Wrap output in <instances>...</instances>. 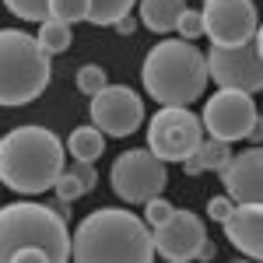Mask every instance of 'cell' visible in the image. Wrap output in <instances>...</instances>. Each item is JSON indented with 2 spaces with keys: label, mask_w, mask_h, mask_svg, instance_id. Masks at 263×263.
<instances>
[{
  "label": "cell",
  "mask_w": 263,
  "mask_h": 263,
  "mask_svg": "<svg viewBox=\"0 0 263 263\" xmlns=\"http://www.w3.org/2000/svg\"><path fill=\"white\" fill-rule=\"evenodd\" d=\"M203 141V126L197 112H190L186 105H162L151 123H147V151L155 158L168 162H182L190 151H197Z\"/></svg>",
  "instance_id": "cell-8"
},
{
  "label": "cell",
  "mask_w": 263,
  "mask_h": 263,
  "mask_svg": "<svg viewBox=\"0 0 263 263\" xmlns=\"http://www.w3.org/2000/svg\"><path fill=\"white\" fill-rule=\"evenodd\" d=\"M105 84H109V78H105V70L95 67V63H84L81 70H78V91L88 95V99H91V95H99Z\"/></svg>",
  "instance_id": "cell-23"
},
{
  "label": "cell",
  "mask_w": 263,
  "mask_h": 263,
  "mask_svg": "<svg viewBox=\"0 0 263 263\" xmlns=\"http://www.w3.org/2000/svg\"><path fill=\"white\" fill-rule=\"evenodd\" d=\"M200 158H203V172H221L232 162V144L224 141H200Z\"/></svg>",
  "instance_id": "cell-19"
},
{
  "label": "cell",
  "mask_w": 263,
  "mask_h": 263,
  "mask_svg": "<svg viewBox=\"0 0 263 263\" xmlns=\"http://www.w3.org/2000/svg\"><path fill=\"white\" fill-rule=\"evenodd\" d=\"M218 256V249H214V242L211 239H203V246H200V253H197V260H203V263H211Z\"/></svg>",
  "instance_id": "cell-29"
},
{
  "label": "cell",
  "mask_w": 263,
  "mask_h": 263,
  "mask_svg": "<svg viewBox=\"0 0 263 263\" xmlns=\"http://www.w3.org/2000/svg\"><path fill=\"white\" fill-rule=\"evenodd\" d=\"M63 168V144L46 126H14L0 137V182L21 193L39 197L53 190Z\"/></svg>",
  "instance_id": "cell-2"
},
{
  "label": "cell",
  "mask_w": 263,
  "mask_h": 263,
  "mask_svg": "<svg viewBox=\"0 0 263 263\" xmlns=\"http://www.w3.org/2000/svg\"><path fill=\"white\" fill-rule=\"evenodd\" d=\"M232 207H235V200L228 197V193H221V197H211V203H207V218L214 224H221L228 214H232Z\"/></svg>",
  "instance_id": "cell-26"
},
{
  "label": "cell",
  "mask_w": 263,
  "mask_h": 263,
  "mask_svg": "<svg viewBox=\"0 0 263 263\" xmlns=\"http://www.w3.org/2000/svg\"><path fill=\"white\" fill-rule=\"evenodd\" d=\"M137 0H88V21L99 28H112V21L126 18Z\"/></svg>",
  "instance_id": "cell-17"
},
{
  "label": "cell",
  "mask_w": 263,
  "mask_h": 263,
  "mask_svg": "<svg viewBox=\"0 0 263 263\" xmlns=\"http://www.w3.org/2000/svg\"><path fill=\"white\" fill-rule=\"evenodd\" d=\"M218 176H221V182H224V193L235 203L260 200L263 197V151L253 144L249 151L232 155V162L224 165Z\"/></svg>",
  "instance_id": "cell-13"
},
{
  "label": "cell",
  "mask_w": 263,
  "mask_h": 263,
  "mask_svg": "<svg viewBox=\"0 0 263 263\" xmlns=\"http://www.w3.org/2000/svg\"><path fill=\"white\" fill-rule=\"evenodd\" d=\"M176 32H179L186 42H193V39H200L203 35V21H200V11H193V7H186L179 14V21H176Z\"/></svg>",
  "instance_id": "cell-24"
},
{
  "label": "cell",
  "mask_w": 263,
  "mask_h": 263,
  "mask_svg": "<svg viewBox=\"0 0 263 263\" xmlns=\"http://www.w3.org/2000/svg\"><path fill=\"white\" fill-rule=\"evenodd\" d=\"M39 46L46 49V57H60L63 49H70V42H74V35H70V25H63V21H53L46 18L39 25Z\"/></svg>",
  "instance_id": "cell-18"
},
{
  "label": "cell",
  "mask_w": 263,
  "mask_h": 263,
  "mask_svg": "<svg viewBox=\"0 0 263 263\" xmlns=\"http://www.w3.org/2000/svg\"><path fill=\"white\" fill-rule=\"evenodd\" d=\"M49 18L63 25L88 21V0H49Z\"/></svg>",
  "instance_id": "cell-20"
},
{
  "label": "cell",
  "mask_w": 263,
  "mask_h": 263,
  "mask_svg": "<svg viewBox=\"0 0 263 263\" xmlns=\"http://www.w3.org/2000/svg\"><path fill=\"white\" fill-rule=\"evenodd\" d=\"M186 11V0H141V25L155 35L176 32V21Z\"/></svg>",
  "instance_id": "cell-15"
},
{
  "label": "cell",
  "mask_w": 263,
  "mask_h": 263,
  "mask_svg": "<svg viewBox=\"0 0 263 263\" xmlns=\"http://www.w3.org/2000/svg\"><path fill=\"white\" fill-rule=\"evenodd\" d=\"M256 123H260V112H256L253 95L235 91V88H221L218 95H211L200 116L203 134H211L214 141H224V144L249 137V130Z\"/></svg>",
  "instance_id": "cell-9"
},
{
  "label": "cell",
  "mask_w": 263,
  "mask_h": 263,
  "mask_svg": "<svg viewBox=\"0 0 263 263\" xmlns=\"http://www.w3.org/2000/svg\"><path fill=\"white\" fill-rule=\"evenodd\" d=\"M224 239L242 253L246 260H263V207L260 200L235 203L232 214L221 221Z\"/></svg>",
  "instance_id": "cell-14"
},
{
  "label": "cell",
  "mask_w": 263,
  "mask_h": 263,
  "mask_svg": "<svg viewBox=\"0 0 263 263\" xmlns=\"http://www.w3.org/2000/svg\"><path fill=\"white\" fill-rule=\"evenodd\" d=\"M67 151L74 155V162H88L95 165L105 155V134L99 126H78L70 137H67Z\"/></svg>",
  "instance_id": "cell-16"
},
{
  "label": "cell",
  "mask_w": 263,
  "mask_h": 263,
  "mask_svg": "<svg viewBox=\"0 0 263 263\" xmlns=\"http://www.w3.org/2000/svg\"><path fill=\"white\" fill-rule=\"evenodd\" d=\"M144 123V102L126 84H105L99 95H91V126H99L105 137H130Z\"/></svg>",
  "instance_id": "cell-11"
},
{
  "label": "cell",
  "mask_w": 263,
  "mask_h": 263,
  "mask_svg": "<svg viewBox=\"0 0 263 263\" xmlns=\"http://www.w3.org/2000/svg\"><path fill=\"white\" fill-rule=\"evenodd\" d=\"M172 211H176V207H172V203L158 193V197H151V200L144 203V224H147V228H158V224H162Z\"/></svg>",
  "instance_id": "cell-25"
},
{
  "label": "cell",
  "mask_w": 263,
  "mask_h": 263,
  "mask_svg": "<svg viewBox=\"0 0 263 263\" xmlns=\"http://www.w3.org/2000/svg\"><path fill=\"white\" fill-rule=\"evenodd\" d=\"M141 84L158 105H193L207 91L203 53L186 39H162L144 57Z\"/></svg>",
  "instance_id": "cell-3"
},
{
  "label": "cell",
  "mask_w": 263,
  "mask_h": 263,
  "mask_svg": "<svg viewBox=\"0 0 263 263\" xmlns=\"http://www.w3.org/2000/svg\"><path fill=\"white\" fill-rule=\"evenodd\" d=\"M203 35L214 46H242L260 28L253 0H203Z\"/></svg>",
  "instance_id": "cell-10"
},
{
  "label": "cell",
  "mask_w": 263,
  "mask_h": 263,
  "mask_svg": "<svg viewBox=\"0 0 263 263\" xmlns=\"http://www.w3.org/2000/svg\"><path fill=\"white\" fill-rule=\"evenodd\" d=\"M112 28H116V32H120V35H134V32H137V28H141V25H137V18H134V14H126V18L112 21Z\"/></svg>",
  "instance_id": "cell-28"
},
{
  "label": "cell",
  "mask_w": 263,
  "mask_h": 263,
  "mask_svg": "<svg viewBox=\"0 0 263 263\" xmlns=\"http://www.w3.org/2000/svg\"><path fill=\"white\" fill-rule=\"evenodd\" d=\"M25 246L42 249L49 256V263L70 260L67 221L53 207L35 200H14L7 207H0V263H11V256Z\"/></svg>",
  "instance_id": "cell-4"
},
{
  "label": "cell",
  "mask_w": 263,
  "mask_h": 263,
  "mask_svg": "<svg viewBox=\"0 0 263 263\" xmlns=\"http://www.w3.org/2000/svg\"><path fill=\"white\" fill-rule=\"evenodd\" d=\"M207 228L197 218V211H172L158 228H151V242H155V256L168 263H190L197 260Z\"/></svg>",
  "instance_id": "cell-12"
},
{
  "label": "cell",
  "mask_w": 263,
  "mask_h": 263,
  "mask_svg": "<svg viewBox=\"0 0 263 263\" xmlns=\"http://www.w3.org/2000/svg\"><path fill=\"white\" fill-rule=\"evenodd\" d=\"M4 7L21 21H46L49 18V0H4Z\"/></svg>",
  "instance_id": "cell-21"
},
{
  "label": "cell",
  "mask_w": 263,
  "mask_h": 263,
  "mask_svg": "<svg viewBox=\"0 0 263 263\" xmlns=\"http://www.w3.org/2000/svg\"><path fill=\"white\" fill-rule=\"evenodd\" d=\"M70 260L78 263H151L155 242L151 228L123 211V207H99L84 218L70 235Z\"/></svg>",
  "instance_id": "cell-1"
},
{
  "label": "cell",
  "mask_w": 263,
  "mask_h": 263,
  "mask_svg": "<svg viewBox=\"0 0 263 263\" xmlns=\"http://www.w3.org/2000/svg\"><path fill=\"white\" fill-rule=\"evenodd\" d=\"M49 57L35 35L21 28H0V105L18 109L49 88Z\"/></svg>",
  "instance_id": "cell-5"
},
{
  "label": "cell",
  "mask_w": 263,
  "mask_h": 263,
  "mask_svg": "<svg viewBox=\"0 0 263 263\" xmlns=\"http://www.w3.org/2000/svg\"><path fill=\"white\" fill-rule=\"evenodd\" d=\"M168 182L165 162L155 158L147 147H130L109 168V186L123 203H147L151 197H158Z\"/></svg>",
  "instance_id": "cell-7"
},
{
  "label": "cell",
  "mask_w": 263,
  "mask_h": 263,
  "mask_svg": "<svg viewBox=\"0 0 263 263\" xmlns=\"http://www.w3.org/2000/svg\"><path fill=\"white\" fill-rule=\"evenodd\" d=\"M28 260H35V263H49V256H46L42 249H35V246H25V249H18V253L11 256V263H28Z\"/></svg>",
  "instance_id": "cell-27"
},
{
  "label": "cell",
  "mask_w": 263,
  "mask_h": 263,
  "mask_svg": "<svg viewBox=\"0 0 263 263\" xmlns=\"http://www.w3.org/2000/svg\"><path fill=\"white\" fill-rule=\"evenodd\" d=\"M203 63L207 81L256 95L263 88V32L256 28L253 39L242 46H211V53H203Z\"/></svg>",
  "instance_id": "cell-6"
},
{
  "label": "cell",
  "mask_w": 263,
  "mask_h": 263,
  "mask_svg": "<svg viewBox=\"0 0 263 263\" xmlns=\"http://www.w3.org/2000/svg\"><path fill=\"white\" fill-rule=\"evenodd\" d=\"M53 190H57V197H63V200H78V197L88 193V186L81 182V176H78L74 165H70V168H60V176H57V182H53Z\"/></svg>",
  "instance_id": "cell-22"
}]
</instances>
